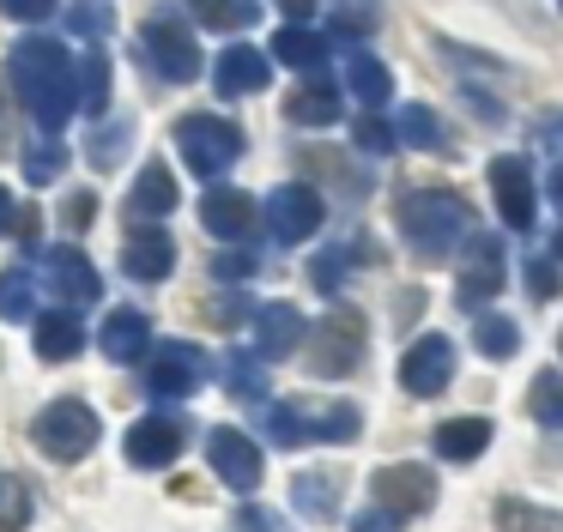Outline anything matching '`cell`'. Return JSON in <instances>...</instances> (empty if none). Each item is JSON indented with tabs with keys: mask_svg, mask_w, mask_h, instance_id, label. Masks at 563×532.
I'll return each mask as SVG.
<instances>
[{
	"mask_svg": "<svg viewBox=\"0 0 563 532\" xmlns=\"http://www.w3.org/2000/svg\"><path fill=\"white\" fill-rule=\"evenodd\" d=\"M7 79H13L25 115L37 121L49 140L79 109V67L62 43H49V36H19V43L7 48Z\"/></svg>",
	"mask_w": 563,
	"mask_h": 532,
	"instance_id": "obj_1",
	"label": "cell"
},
{
	"mask_svg": "<svg viewBox=\"0 0 563 532\" xmlns=\"http://www.w3.org/2000/svg\"><path fill=\"white\" fill-rule=\"evenodd\" d=\"M400 236L424 266H437L461 242H473V206L454 188H412V193H400Z\"/></svg>",
	"mask_w": 563,
	"mask_h": 532,
	"instance_id": "obj_2",
	"label": "cell"
},
{
	"mask_svg": "<svg viewBox=\"0 0 563 532\" xmlns=\"http://www.w3.org/2000/svg\"><path fill=\"white\" fill-rule=\"evenodd\" d=\"M31 442H37L43 459H62V466H74V459H86L91 447H98V411H91L86 399H55V406L37 411V423H31Z\"/></svg>",
	"mask_w": 563,
	"mask_h": 532,
	"instance_id": "obj_3",
	"label": "cell"
},
{
	"mask_svg": "<svg viewBox=\"0 0 563 532\" xmlns=\"http://www.w3.org/2000/svg\"><path fill=\"white\" fill-rule=\"evenodd\" d=\"M176 152H183V164L195 169V176L219 181L224 169L243 157V128L224 115H183L176 121Z\"/></svg>",
	"mask_w": 563,
	"mask_h": 532,
	"instance_id": "obj_4",
	"label": "cell"
},
{
	"mask_svg": "<svg viewBox=\"0 0 563 532\" xmlns=\"http://www.w3.org/2000/svg\"><path fill=\"white\" fill-rule=\"evenodd\" d=\"M140 60H152L170 85L200 79V43H195V31H188L183 19H170V12H158V19L140 31Z\"/></svg>",
	"mask_w": 563,
	"mask_h": 532,
	"instance_id": "obj_5",
	"label": "cell"
},
{
	"mask_svg": "<svg viewBox=\"0 0 563 532\" xmlns=\"http://www.w3.org/2000/svg\"><path fill=\"white\" fill-rule=\"evenodd\" d=\"M207 351L188 345V339H164V345H152L146 357V394L152 399H188L200 381H207Z\"/></svg>",
	"mask_w": 563,
	"mask_h": 532,
	"instance_id": "obj_6",
	"label": "cell"
},
{
	"mask_svg": "<svg viewBox=\"0 0 563 532\" xmlns=\"http://www.w3.org/2000/svg\"><path fill=\"white\" fill-rule=\"evenodd\" d=\"M369 490H376V508H388L394 520H412V514H430V508H437V472L400 459V466H382L376 478H369Z\"/></svg>",
	"mask_w": 563,
	"mask_h": 532,
	"instance_id": "obj_7",
	"label": "cell"
},
{
	"mask_svg": "<svg viewBox=\"0 0 563 532\" xmlns=\"http://www.w3.org/2000/svg\"><path fill=\"white\" fill-rule=\"evenodd\" d=\"M497 290H503V236L473 230V242H466V254H461V278H454V302L485 314V302L497 297Z\"/></svg>",
	"mask_w": 563,
	"mask_h": 532,
	"instance_id": "obj_8",
	"label": "cell"
},
{
	"mask_svg": "<svg viewBox=\"0 0 563 532\" xmlns=\"http://www.w3.org/2000/svg\"><path fill=\"white\" fill-rule=\"evenodd\" d=\"M316 375H328V381H340V375H352L357 363H364V314L357 309H333L328 321L316 326Z\"/></svg>",
	"mask_w": 563,
	"mask_h": 532,
	"instance_id": "obj_9",
	"label": "cell"
},
{
	"mask_svg": "<svg viewBox=\"0 0 563 532\" xmlns=\"http://www.w3.org/2000/svg\"><path fill=\"white\" fill-rule=\"evenodd\" d=\"M43 285H49V297L67 302V309H86V302L103 297L98 266H91L86 248H74V242H62V248L43 254Z\"/></svg>",
	"mask_w": 563,
	"mask_h": 532,
	"instance_id": "obj_10",
	"label": "cell"
},
{
	"mask_svg": "<svg viewBox=\"0 0 563 532\" xmlns=\"http://www.w3.org/2000/svg\"><path fill=\"white\" fill-rule=\"evenodd\" d=\"M321 218H328V206L309 181H285V188L267 193V230L279 242H309L321 230Z\"/></svg>",
	"mask_w": 563,
	"mask_h": 532,
	"instance_id": "obj_11",
	"label": "cell"
},
{
	"mask_svg": "<svg viewBox=\"0 0 563 532\" xmlns=\"http://www.w3.org/2000/svg\"><path fill=\"white\" fill-rule=\"evenodd\" d=\"M449 375H454V345L442 333H418L412 345H406V357H400V387L412 399H437L442 387H449Z\"/></svg>",
	"mask_w": 563,
	"mask_h": 532,
	"instance_id": "obj_12",
	"label": "cell"
},
{
	"mask_svg": "<svg viewBox=\"0 0 563 532\" xmlns=\"http://www.w3.org/2000/svg\"><path fill=\"white\" fill-rule=\"evenodd\" d=\"M183 442H188V423L170 418V411H152V418H140L134 430H128V459L146 466V472H158V466H170V459L183 454Z\"/></svg>",
	"mask_w": 563,
	"mask_h": 532,
	"instance_id": "obj_13",
	"label": "cell"
},
{
	"mask_svg": "<svg viewBox=\"0 0 563 532\" xmlns=\"http://www.w3.org/2000/svg\"><path fill=\"white\" fill-rule=\"evenodd\" d=\"M490 200H497V218L509 230L533 224V176H527V157H490Z\"/></svg>",
	"mask_w": 563,
	"mask_h": 532,
	"instance_id": "obj_14",
	"label": "cell"
},
{
	"mask_svg": "<svg viewBox=\"0 0 563 532\" xmlns=\"http://www.w3.org/2000/svg\"><path fill=\"white\" fill-rule=\"evenodd\" d=\"M207 459H212V472H219L231 490H255L261 484V447L249 442L243 430H231V423L207 435Z\"/></svg>",
	"mask_w": 563,
	"mask_h": 532,
	"instance_id": "obj_15",
	"label": "cell"
},
{
	"mask_svg": "<svg viewBox=\"0 0 563 532\" xmlns=\"http://www.w3.org/2000/svg\"><path fill=\"white\" fill-rule=\"evenodd\" d=\"M303 339H309V321H303V309H291V302H267V309L255 314V357L261 363L291 357Z\"/></svg>",
	"mask_w": 563,
	"mask_h": 532,
	"instance_id": "obj_16",
	"label": "cell"
},
{
	"mask_svg": "<svg viewBox=\"0 0 563 532\" xmlns=\"http://www.w3.org/2000/svg\"><path fill=\"white\" fill-rule=\"evenodd\" d=\"M255 200H249L243 188H207V200H200V224L212 230L219 242H249L255 236Z\"/></svg>",
	"mask_w": 563,
	"mask_h": 532,
	"instance_id": "obj_17",
	"label": "cell"
},
{
	"mask_svg": "<svg viewBox=\"0 0 563 532\" xmlns=\"http://www.w3.org/2000/svg\"><path fill=\"white\" fill-rule=\"evenodd\" d=\"M273 79V55H261V48L249 43H231L219 55V67H212V85H219V97H249V91H267Z\"/></svg>",
	"mask_w": 563,
	"mask_h": 532,
	"instance_id": "obj_18",
	"label": "cell"
},
{
	"mask_svg": "<svg viewBox=\"0 0 563 532\" xmlns=\"http://www.w3.org/2000/svg\"><path fill=\"white\" fill-rule=\"evenodd\" d=\"M176 266V242L164 236V230H134L122 248V273L140 278V285H158V278H170Z\"/></svg>",
	"mask_w": 563,
	"mask_h": 532,
	"instance_id": "obj_19",
	"label": "cell"
},
{
	"mask_svg": "<svg viewBox=\"0 0 563 532\" xmlns=\"http://www.w3.org/2000/svg\"><path fill=\"white\" fill-rule=\"evenodd\" d=\"M98 345H103V357H110V363H140V357H146V345H152V321L140 309H115L110 321H103Z\"/></svg>",
	"mask_w": 563,
	"mask_h": 532,
	"instance_id": "obj_20",
	"label": "cell"
},
{
	"mask_svg": "<svg viewBox=\"0 0 563 532\" xmlns=\"http://www.w3.org/2000/svg\"><path fill=\"white\" fill-rule=\"evenodd\" d=\"M430 447H437V459H454V466H473V459L490 447V418H449V423H437Z\"/></svg>",
	"mask_w": 563,
	"mask_h": 532,
	"instance_id": "obj_21",
	"label": "cell"
},
{
	"mask_svg": "<svg viewBox=\"0 0 563 532\" xmlns=\"http://www.w3.org/2000/svg\"><path fill=\"white\" fill-rule=\"evenodd\" d=\"M340 109H345V103H340V85L321 79V73L285 97V115H291L297 128H333V121H340Z\"/></svg>",
	"mask_w": 563,
	"mask_h": 532,
	"instance_id": "obj_22",
	"label": "cell"
},
{
	"mask_svg": "<svg viewBox=\"0 0 563 532\" xmlns=\"http://www.w3.org/2000/svg\"><path fill=\"white\" fill-rule=\"evenodd\" d=\"M79 345H86V326H79L74 309H49L37 321V357L43 363H74Z\"/></svg>",
	"mask_w": 563,
	"mask_h": 532,
	"instance_id": "obj_23",
	"label": "cell"
},
{
	"mask_svg": "<svg viewBox=\"0 0 563 532\" xmlns=\"http://www.w3.org/2000/svg\"><path fill=\"white\" fill-rule=\"evenodd\" d=\"M345 85H352V97L364 103V115H376L394 97V73L382 67L376 55H364V48H352V60H345Z\"/></svg>",
	"mask_w": 563,
	"mask_h": 532,
	"instance_id": "obj_24",
	"label": "cell"
},
{
	"mask_svg": "<svg viewBox=\"0 0 563 532\" xmlns=\"http://www.w3.org/2000/svg\"><path fill=\"white\" fill-rule=\"evenodd\" d=\"M176 212V176L164 164H146L134 176V193H128V218H164Z\"/></svg>",
	"mask_w": 563,
	"mask_h": 532,
	"instance_id": "obj_25",
	"label": "cell"
},
{
	"mask_svg": "<svg viewBox=\"0 0 563 532\" xmlns=\"http://www.w3.org/2000/svg\"><path fill=\"white\" fill-rule=\"evenodd\" d=\"M273 60H285V67H297V73H321L328 36H316L309 24H285V31L273 36Z\"/></svg>",
	"mask_w": 563,
	"mask_h": 532,
	"instance_id": "obj_26",
	"label": "cell"
},
{
	"mask_svg": "<svg viewBox=\"0 0 563 532\" xmlns=\"http://www.w3.org/2000/svg\"><path fill=\"white\" fill-rule=\"evenodd\" d=\"M497 532H563V508H539V502H521V496H503L490 508Z\"/></svg>",
	"mask_w": 563,
	"mask_h": 532,
	"instance_id": "obj_27",
	"label": "cell"
},
{
	"mask_svg": "<svg viewBox=\"0 0 563 532\" xmlns=\"http://www.w3.org/2000/svg\"><path fill=\"white\" fill-rule=\"evenodd\" d=\"M261 430H267L273 447H309V442H316V411H303V406H267V411H261Z\"/></svg>",
	"mask_w": 563,
	"mask_h": 532,
	"instance_id": "obj_28",
	"label": "cell"
},
{
	"mask_svg": "<svg viewBox=\"0 0 563 532\" xmlns=\"http://www.w3.org/2000/svg\"><path fill=\"white\" fill-rule=\"evenodd\" d=\"M394 140H406L412 152H442V145H449V128H442V115L430 103H406Z\"/></svg>",
	"mask_w": 563,
	"mask_h": 532,
	"instance_id": "obj_29",
	"label": "cell"
},
{
	"mask_svg": "<svg viewBox=\"0 0 563 532\" xmlns=\"http://www.w3.org/2000/svg\"><path fill=\"white\" fill-rule=\"evenodd\" d=\"M291 502L303 508L309 520H333V514H340V490H333L328 472H297V478H291Z\"/></svg>",
	"mask_w": 563,
	"mask_h": 532,
	"instance_id": "obj_30",
	"label": "cell"
},
{
	"mask_svg": "<svg viewBox=\"0 0 563 532\" xmlns=\"http://www.w3.org/2000/svg\"><path fill=\"white\" fill-rule=\"evenodd\" d=\"M188 12H195V24H207V31H249V24L261 19L255 0H188Z\"/></svg>",
	"mask_w": 563,
	"mask_h": 532,
	"instance_id": "obj_31",
	"label": "cell"
},
{
	"mask_svg": "<svg viewBox=\"0 0 563 532\" xmlns=\"http://www.w3.org/2000/svg\"><path fill=\"white\" fill-rule=\"evenodd\" d=\"M79 109H86L91 121L110 109V55H103V48H91V55L79 60Z\"/></svg>",
	"mask_w": 563,
	"mask_h": 532,
	"instance_id": "obj_32",
	"label": "cell"
},
{
	"mask_svg": "<svg viewBox=\"0 0 563 532\" xmlns=\"http://www.w3.org/2000/svg\"><path fill=\"white\" fill-rule=\"evenodd\" d=\"M473 345L485 351L490 363H503V357L521 351V326H515L509 314H478V321H473Z\"/></svg>",
	"mask_w": 563,
	"mask_h": 532,
	"instance_id": "obj_33",
	"label": "cell"
},
{
	"mask_svg": "<svg viewBox=\"0 0 563 532\" xmlns=\"http://www.w3.org/2000/svg\"><path fill=\"white\" fill-rule=\"evenodd\" d=\"M527 411H533L545 430H563V375L558 369L533 375V387H527Z\"/></svg>",
	"mask_w": 563,
	"mask_h": 532,
	"instance_id": "obj_34",
	"label": "cell"
},
{
	"mask_svg": "<svg viewBox=\"0 0 563 532\" xmlns=\"http://www.w3.org/2000/svg\"><path fill=\"white\" fill-rule=\"evenodd\" d=\"M224 387H231L236 399H261L267 394V363H261L255 351H231V357H224Z\"/></svg>",
	"mask_w": 563,
	"mask_h": 532,
	"instance_id": "obj_35",
	"label": "cell"
},
{
	"mask_svg": "<svg viewBox=\"0 0 563 532\" xmlns=\"http://www.w3.org/2000/svg\"><path fill=\"white\" fill-rule=\"evenodd\" d=\"M31 527V484L25 478H0V532H25Z\"/></svg>",
	"mask_w": 563,
	"mask_h": 532,
	"instance_id": "obj_36",
	"label": "cell"
},
{
	"mask_svg": "<svg viewBox=\"0 0 563 532\" xmlns=\"http://www.w3.org/2000/svg\"><path fill=\"white\" fill-rule=\"evenodd\" d=\"M62 169H67V145L62 140H37L25 152V181H31V188H49Z\"/></svg>",
	"mask_w": 563,
	"mask_h": 532,
	"instance_id": "obj_37",
	"label": "cell"
},
{
	"mask_svg": "<svg viewBox=\"0 0 563 532\" xmlns=\"http://www.w3.org/2000/svg\"><path fill=\"white\" fill-rule=\"evenodd\" d=\"M31 297H37L31 273H0V321H31Z\"/></svg>",
	"mask_w": 563,
	"mask_h": 532,
	"instance_id": "obj_38",
	"label": "cell"
},
{
	"mask_svg": "<svg viewBox=\"0 0 563 532\" xmlns=\"http://www.w3.org/2000/svg\"><path fill=\"white\" fill-rule=\"evenodd\" d=\"M128 140H134V128H128V121H110V128L103 133H91V169H115L122 164V152H128Z\"/></svg>",
	"mask_w": 563,
	"mask_h": 532,
	"instance_id": "obj_39",
	"label": "cell"
},
{
	"mask_svg": "<svg viewBox=\"0 0 563 532\" xmlns=\"http://www.w3.org/2000/svg\"><path fill=\"white\" fill-rule=\"evenodd\" d=\"M352 140H357V152H369V157H388L394 152V128L382 115H357Z\"/></svg>",
	"mask_w": 563,
	"mask_h": 532,
	"instance_id": "obj_40",
	"label": "cell"
},
{
	"mask_svg": "<svg viewBox=\"0 0 563 532\" xmlns=\"http://www.w3.org/2000/svg\"><path fill=\"white\" fill-rule=\"evenodd\" d=\"M67 24H74L79 36H110V31H115V12L103 7V0H86V7L67 12Z\"/></svg>",
	"mask_w": 563,
	"mask_h": 532,
	"instance_id": "obj_41",
	"label": "cell"
},
{
	"mask_svg": "<svg viewBox=\"0 0 563 532\" xmlns=\"http://www.w3.org/2000/svg\"><path fill=\"white\" fill-rule=\"evenodd\" d=\"M352 254H357V242H352V248H328L316 266H309V278H316L321 290H340V278H345V266H352Z\"/></svg>",
	"mask_w": 563,
	"mask_h": 532,
	"instance_id": "obj_42",
	"label": "cell"
},
{
	"mask_svg": "<svg viewBox=\"0 0 563 532\" xmlns=\"http://www.w3.org/2000/svg\"><path fill=\"white\" fill-rule=\"evenodd\" d=\"M236 532H291V527H285V520L273 514V508L243 502V508H236Z\"/></svg>",
	"mask_w": 563,
	"mask_h": 532,
	"instance_id": "obj_43",
	"label": "cell"
},
{
	"mask_svg": "<svg viewBox=\"0 0 563 532\" xmlns=\"http://www.w3.org/2000/svg\"><path fill=\"white\" fill-rule=\"evenodd\" d=\"M527 290H533L539 302L558 297V266H551V261H527Z\"/></svg>",
	"mask_w": 563,
	"mask_h": 532,
	"instance_id": "obj_44",
	"label": "cell"
},
{
	"mask_svg": "<svg viewBox=\"0 0 563 532\" xmlns=\"http://www.w3.org/2000/svg\"><path fill=\"white\" fill-rule=\"evenodd\" d=\"M212 273H219V278H249V273H255V254H249V248H224L219 261H212Z\"/></svg>",
	"mask_w": 563,
	"mask_h": 532,
	"instance_id": "obj_45",
	"label": "cell"
},
{
	"mask_svg": "<svg viewBox=\"0 0 563 532\" xmlns=\"http://www.w3.org/2000/svg\"><path fill=\"white\" fill-rule=\"evenodd\" d=\"M0 12L19 19V24H37V19H49V12H55V0H0Z\"/></svg>",
	"mask_w": 563,
	"mask_h": 532,
	"instance_id": "obj_46",
	"label": "cell"
},
{
	"mask_svg": "<svg viewBox=\"0 0 563 532\" xmlns=\"http://www.w3.org/2000/svg\"><path fill=\"white\" fill-rule=\"evenodd\" d=\"M352 532H400V520H394V514H388V508H376V502H369V508H364V514H357V520H352Z\"/></svg>",
	"mask_w": 563,
	"mask_h": 532,
	"instance_id": "obj_47",
	"label": "cell"
},
{
	"mask_svg": "<svg viewBox=\"0 0 563 532\" xmlns=\"http://www.w3.org/2000/svg\"><path fill=\"white\" fill-rule=\"evenodd\" d=\"M86 218H91V193H74V200H67V224H86Z\"/></svg>",
	"mask_w": 563,
	"mask_h": 532,
	"instance_id": "obj_48",
	"label": "cell"
},
{
	"mask_svg": "<svg viewBox=\"0 0 563 532\" xmlns=\"http://www.w3.org/2000/svg\"><path fill=\"white\" fill-rule=\"evenodd\" d=\"M279 7H285V19H291V24H303V19H309V12H316V7H321V0H279Z\"/></svg>",
	"mask_w": 563,
	"mask_h": 532,
	"instance_id": "obj_49",
	"label": "cell"
},
{
	"mask_svg": "<svg viewBox=\"0 0 563 532\" xmlns=\"http://www.w3.org/2000/svg\"><path fill=\"white\" fill-rule=\"evenodd\" d=\"M13 224H19V206H13V193L0 188V236H7V230H13Z\"/></svg>",
	"mask_w": 563,
	"mask_h": 532,
	"instance_id": "obj_50",
	"label": "cell"
},
{
	"mask_svg": "<svg viewBox=\"0 0 563 532\" xmlns=\"http://www.w3.org/2000/svg\"><path fill=\"white\" fill-rule=\"evenodd\" d=\"M558 133H563V115H545V121H539V140H558Z\"/></svg>",
	"mask_w": 563,
	"mask_h": 532,
	"instance_id": "obj_51",
	"label": "cell"
},
{
	"mask_svg": "<svg viewBox=\"0 0 563 532\" xmlns=\"http://www.w3.org/2000/svg\"><path fill=\"white\" fill-rule=\"evenodd\" d=\"M551 200H558V206H563V164H558V169H551Z\"/></svg>",
	"mask_w": 563,
	"mask_h": 532,
	"instance_id": "obj_52",
	"label": "cell"
},
{
	"mask_svg": "<svg viewBox=\"0 0 563 532\" xmlns=\"http://www.w3.org/2000/svg\"><path fill=\"white\" fill-rule=\"evenodd\" d=\"M551 248H558V261H563V230H558V242H551Z\"/></svg>",
	"mask_w": 563,
	"mask_h": 532,
	"instance_id": "obj_53",
	"label": "cell"
},
{
	"mask_svg": "<svg viewBox=\"0 0 563 532\" xmlns=\"http://www.w3.org/2000/svg\"><path fill=\"white\" fill-rule=\"evenodd\" d=\"M558 345H563V333H558Z\"/></svg>",
	"mask_w": 563,
	"mask_h": 532,
	"instance_id": "obj_54",
	"label": "cell"
},
{
	"mask_svg": "<svg viewBox=\"0 0 563 532\" xmlns=\"http://www.w3.org/2000/svg\"><path fill=\"white\" fill-rule=\"evenodd\" d=\"M558 7H563V0H558Z\"/></svg>",
	"mask_w": 563,
	"mask_h": 532,
	"instance_id": "obj_55",
	"label": "cell"
}]
</instances>
